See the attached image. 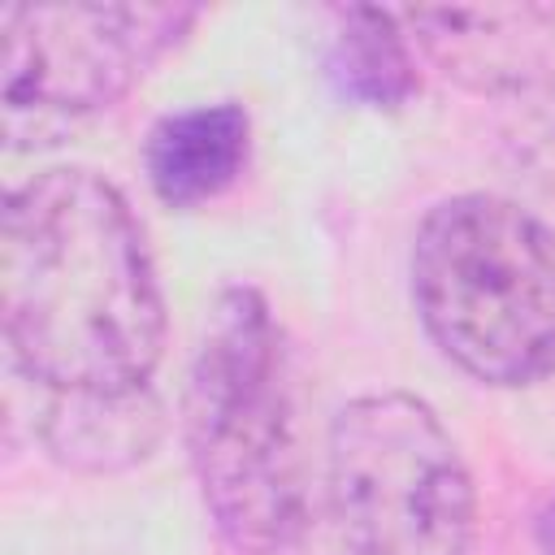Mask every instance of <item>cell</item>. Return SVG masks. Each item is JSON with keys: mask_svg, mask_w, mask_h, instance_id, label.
<instances>
[{"mask_svg": "<svg viewBox=\"0 0 555 555\" xmlns=\"http://www.w3.org/2000/svg\"><path fill=\"white\" fill-rule=\"evenodd\" d=\"M195 22L186 4H4L0 126L13 147L121 100Z\"/></svg>", "mask_w": 555, "mask_h": 555, "instance_id": "cell-5", "label": "cell"}, {"mask_svg": "<svg viewBox=\"0 0 555 555\" xmlns=\"http://www.w3.org/2000/svg\"><path fill=\"white\" fill-rule=\"evenodd\" d=\"M0 317L17 369L52 395L147 390L165 299L143 225L104 173L56 165L9 191Z\"/></svg>", "mask_w": 555, "mask_h": 555, "instance_id": "cell-1", "label": "cell"}, {"mask_svg": "<svg viewBox=\"0 0 555 555\" xmlns=\"http://www.w3.org/2000/svg\"><path fill=\"white\" fill-rule=\"evenodd\" d=\"M412 299L434 347L486 386L555 373V230L507 195L464 191L412 238Z\"/></svg>", "mask_w": 555, "mask_h": 555, "instance_id": "cell-3", "label": "cell"}, {"mask_svg": "<svg viewBox=\"0 0 555 555\" xmlns=\"http://www.w3.org/2000/svg\"><path fill=\"white\" fill-rule=\"evenodd\" d=\"M186 455L221 538L247 555L304 533V451L282 330L251 286H225L199 330L182 395Z\"/></svg>", "mask_w": 555, "mask_h": 555, "instance_id": "cell-2", "label": "cell"}, {"mask_svg": "<svg viewBox=\"0 0 555 555\" xmlns=\"http://www.w3.org/2000/svg\"><path fill=\"white\" fill-rule=\"evenodd\" d=\"M325 473L351 555H473V473L425 399H351L330 425Z\"/></svg>", "mask_w": 555, "mask_h": 555, "instance_id": "cell-4", "label": "cell"}, {"mask_svg": "<svg viewBox=\"0 0 555 555\" xmlns=\"http://www.w3.org/2000/svg\"><path fill=\"white\" fill-rule=\"evenodd\" d=\"M247 143L251 121L243 104H191L152 121L143 139V169L169 208H195L234 186L247 165Z\"/></svg>", "mask_w": 555, "mask_h": 555, "instance_id": "cell-6", "label": "cell"}, {"mask_svg": "<svg viewBox=\"0 0 555 555\" xmlns=\"http://www.w3.org/2000/svg\"><path fill=\"white\" fill-rule=\"evenodd\" d=\"M325 74L356 104L399 108L416 91V65L399 30V17L373 4L334 9Z\"/></svg>", "mask_w": 555, "mask_h": 555, "instance_id": "cell-8", "label": "cell"}, {"mask_svg": "<svg viewBox=\"0 0 555 555\" xmlns=\"http://www.w3.org/2000/svg\"><path fill=\"white\" fill-rule=\"evenodd\" d=\"M48 442L65 464L121 468L152 451L160 438V408L152 390L134 395H52Z\"/></svg>", "mask_w": 555, "mask_h": 555, "instance_id": "cell-7", "label": "cell"}]
</instances>
